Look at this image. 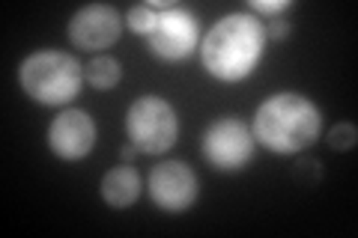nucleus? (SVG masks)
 Here are the masks:
<instances>
[{
  "mask_svg": "<svg viewBox=\"0 0 358 238\" xmlns=\"http://www.w3.org/2000/svg\"><path fill=\"white\" fill-rule=\"evenodd\" d=\"M18 84L24 96L45 107H60L81 93L84 69L72 54L45 48L30 54L18 69Z\"/></svg>",
  "mask_w": 358,
  "mask_h": 238,
  "instance_id": "obj_3",
  "label": "nucleus"
},
{
  "mask_svg": "<svg viewBox=\"0 0 358 238\" xmlns=\"http://www.w3.org/2000/svg\"><path fill=\"white\" fill-rule=\"evenodd\" d=\"M155 18H159V13H152L147 3L129 9V27H131V33H138V36H143V39H147L150 33H152Z\"/></svg>",
  "mask_w": 358,
  "mask_h": 238,
  "instance_id": "obj_13",
  "label": "nucleus"
},
{
  "mask_svg": "<svg viewBox=\"0 0 358 238\" xmlns=\"http://www.w3.org/2000/svg\"><path fill=\"white\" fill-rule=\"evenodd\" d=\"M84 81L93 89H114L122 81V66H120L117 57L96 54L93 60L84 66Z\"/></svg>",
  "mask_w": 358,
  "mask_h": 238,
  "instance_id": "obj_11",
  "label": "nucleus"
},
{
  "mask_svg": "<svg viewBox=\"0 0 358 238\" xmlns=\"http://www.w3.org/2000/svg\"><path fill=\"white\" fill-rule=\"evenodd\" d=\"M96 137H99L96 122L81 107L60 110V117L48 126V149L60 161H84L93 152Z\"/></svg>",
  "mask_w": 358,
  "mask_h": 238,
  "instance_id": "obj_8",
  "label": "nucleus"
},
{
  "mask_svg": "<svg viewBox=\"0 0 358 238\" xmlns=\"http://www.w3.org/2000/svg\"><path fill=\"white\" fill-rule=\"evenodd\" d=\"M254 140L275 155H299L317 143L322 113L301 93H275L254 113Z\"/></svg>",
  "mask_w": 358,
  "mask_h": 238,
  "instance_id": "obj_2",
  "label": "nucleus"
},
{
  "mask_svg": "<svg viewBox=\"0 0 358 238\" xmlns=\"http://www.w3.org/2000/svg\"><path fill=\"white\" fill-rule=\"evenodd\" d=\"M134 155H138V149H134L131 143H126V146L120 149V161H122V164H131V161H134Z\"/></svg>",
  "mask_w": 358,
  "mask_h": 238,
  "instance_id": "obj_16",
  "label": "nucleus"
},
{
  "mask_svg": "<svg viewBox=\"0 0 358 238\" xmlns=\"http://www.w3.org/2000/svg\"><path fill=\"white\" fill-rule=\"evenodd\" d=\"M266 48V27L248 13L224 15L209 27L200 45L203 69L221 84H239L254 75Z\"/></svg>",
  "mask_w": 358,
  "mask_h": 238,
  "instance_id": "obj_1",
  "label": "nucleus"
},
{
  "mask_svg": "<svg viewBox=\"0 0 358 238\" xmlns=\"http://www.w3.org/2000/svg\"><path fill=\"white\" fill-rule=\"evenodd\" d=\"M129 143L143 155H164L179 137V117L162 96H141L126 110Z\"/></svg>",
  "mask_w": 358,
  "mask_h": 238,
  "instance_id": "obj_4",
  "label": "nucleus"
},
{
  "mask_svg": "<svg viewBox=\"0 0 358 238\" xmlns=\"http://www.w3.org/2000/svg\"><path fill=\"white\" fill-rule=\"evenodd\" d=\"M289 36V21L287 18H272L266 27V39H275V42H284Z\"/></svg>",
  "mask_w": 358,
  "mask_h": 238,
  "instance_id": "obj_15",
  "label": "nucleus"
},
{
  "mask_svg": "<svg viewBox=\"0 0 358 238\" xmlns=\"http://www.w3.org/2000/svg\"><path fill=\"white\" fill-rule=\"evenodd\" d=\"M147 191H150V200L162 211L179 214V211H188L197 202L200 182H197V173L185 161H164L159 167H152Z\"/></svg>",
  "mask_w": 358,
  "mask_h": 238,
  "instance_id": "obj_7",
  "label": "nucleus"
},
{
  "mask_svg": "<svg viewBox=\"0 0 358 238\" xmlns=\"http://www.w3.org/2000/svg\"><path fill=\"white\" fill-rule=\"evenodd\" d=\"M99 191H102V200L110 209H129L141 197V176L131 164H120L102 176Z\"/></svg>",
  "mask_w": 358,
  "mask_h": 238,
  "instance_id": "obj_10",
  "label": "nucleus"
},
{
  "mask_svg": "<svg viewBox=\"0 0 358 238\" xmlns=\"http://www.w3.org/2000/svg\"><path fill=\"white\" fill-rule=\"evenodd\" d=\"M254 131L248 122L239 117H221L209 122L203 137H200V152L206 164L218 173H239L254 158Z\"/></svg>",
  "mask_w": 358,
  "mask_h": 238,
  "instance_id": "obj_5",
  "label": "nucleus"
},
{
  "mask_svg": "<svg viewBox=\"0 0 358 238\" xmlns=\"http://www.w3.org/2000/svg\"><path fill=\"white\" fill-rule=\"evenodd\" d=\"M120 33H122V21L117 15V9L105 3L81 6L69 21V42L84 51L102 54L120 39Z\"/></svg>",
  "mask_w": 358,
  "mask_h": 238,
  "instance_id": "obj_9",
  "label": "nucleus"
},
{
  "mask_svg": "<svg viewBox=\"0 0 358 238\" xmlns=\"http://www.w3.org/2000/svg\"><path fill=\"white\" fill-rule=\"evenodd\" d=\"M147 48L152 57H159L162 63H182L200 48V30L192 13H185L182 6H173L167 13H159L155 27L147 36Z\"/></svg>",
  "mask_w": 358,
  "mask_h": 238,
  "instance_id": "obj_6",
  "label": "nucleus"
},
{
  "mask_svg": "<svg viewBox=\"0 0 358 238\" xmlns=\"http://www.w3.org/2000/svg\"><path fill=\"white\" fill-rule=\"evenodd\" d=\"M251 13L257 15H272V18H281V13L289 9V0H248Z\"/></svg>",
  "mask_w": 358,
  "mask_h": 238,
  "instance_id": "obj_14",
  "label": "nucleus"
},
{
  "mask_svg": "<svg viewBox=\"0 0 358 238\" xmlns=\"http://www.w3.org/2000/svg\"><path fill=\"white\" fill-rule=\"evenodd\" d=\"M326 140H329V146L334 152H350L358 143V128L352 126V122H338V126L326 134Z\"/></svg>",
  "mask_w": 358,
  "mask_h": 238,
  "instance_id": "obj_12",
  "label": "nucleus"
}]
</instances>
